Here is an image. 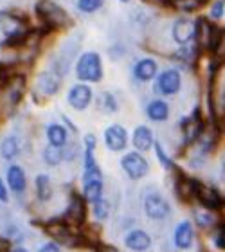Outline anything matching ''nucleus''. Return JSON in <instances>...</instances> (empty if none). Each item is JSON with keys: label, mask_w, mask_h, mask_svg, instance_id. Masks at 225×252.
<instances>
[{"label": "nucleus", "mask_w": 225, "mask_h": 252, "mask_svg": "<svg viewBox=\"0 0 225 252\" xmlns=\"http://www.w3.org/2000/svg\"><path fill=\"white\" fill-rule=\"evenodd\" d=\"M13 252H29V251H27V249H22V247H18V249H15V251H13Z\"/></svg>", "instance_id": "f704fd0d"}, {"label": "nucleus", "mask_w": 225, "mask_h": 252, "mask_svg": "<svg viewBox=\"0 0 225 252\" xmlns=\"http://www.w3.org/2000/svg\"><path fill=\"white\" fill-rule=\"evenodd\" d=\"M194 198L209 211H218L222 207V204H224L222 194L213 186H205L202 182H198V186H196V196Z\"/></svg>", "instance_id": "6e6552de"}, {"label": "nucleus", "mask_w": 225, "mask_h": 252, "mask_svg": "<svg viewBox=\"0 0 225 252\" xmlns=\"http://www.w3.org/2000/svg\"><path fill=\"white\" fill-rule=\"evenodd\" d=\"M92 101V90L87 85H74L68 92V103L74 110H85Z\"/></svg>", "instance_id": "9d476101"}, {"label": "nucleus", "mask_w": 225, "mask_h": 252, "mask_svg": "<svg viewBox=\"0 0 225 252\" xmlns=\"http://www.w3.org/2000/svg\"><path fill=\"white\" fill-rule=\"evenodd\" d=\"M76 76L81 81H90V83H97L103 78V63L97 53H85L78 60L76 65Z\"/></svg>", "instance_id": "f257e3e1"}, {"label": "nucleus", "mask_w": 225, "mask_h": 252, "mask_svg": "<svg viewBox=\"0 0 225 252\" xmlns=\"http://www.w3.org/2000/svg\"><path fill=\"white\" fill-rule=\"evenodd\" d=\"M180 85H182L180 72H178L177 68H168V70H164V72L159 76L157 83H155V90H157L159 94L173 95L180 90Z\"/></svg>", "instance_id": "423d86ee"}, {"label": "nucleus", "mask_w": 225, "mask_h": 252, "mask_svg": "<svg viewBox=\"0 0 225 252\" xmlns=\"http://www.w3.org/2000/svg\"><path fill=\"white\" fill-rule=\"evenodd\" d=\"M196 221H198V225L200 227H209V225H213V215H204V213H196Z\"/></svg>", "instance_id": "c756f323"}, {"label": "nucleus", "mask_w": 225, "mask_h": 252, "mask_svg": "<svg viewBox=\"0 0 225 252\" xmlns=\"http://www.w3.org/2000/svg\"><path fill=\"white\" fill-rule=\"evenodd\" d=\"M18 152H20V146H18L16 137H5L4 141H2V144H0V155L5 160H11L13 157H16Z\"/></svg>", "instance_id": "5701e85b"}, {"label": "nucleus", "mask_w": 225, "mask_h": 252, "mask_svg": "<svg viewBox=\"0 0 225 252\" xmlns=\"http://www.w3.org/2000/svg\"><path fill=\"white\" fill-rule=\"evenodd\" d=\"M133 146L139 150V152H148L150 148L153 146V133L148 126H137L135 131H133Z\"/></svg>", "instance_id": "dca6fc26"}, {"label": "nucleus", "mask_w": 225, "mask_h": 252, "mask_svg": "<svg viewBox=\"0 0 225 252\" xmlns=\"http://www.w3.org/2000/svg\"><path fill=\"white\" fill-rule=\"evenodd\" d=\"M211 16L215 18V20H220L222 16H224V0H216L213 7H211Z\"/></svg>", "instance_id": "c85d7f7f"}, {"label": "nucleus", "mask_w": 225, "mask_h": 252, "mask_svg": "<svg viewBox=\"0 0 225 252\" xmlns=\"http://www.w3.org/2000/svg\"><path fill=\"white\" fill-rule=\"evenodd\" d=\"M36 194L42 202H47L53 196V184L47 175H38L36 177Z\"/></svg>", "instance_id": "4be33fe9"}, {"label": "nucleus", "mask_w": 225, "mask_h": 252, "mask_svg": "<svg viewBox=\"0 0 225 252\" xmlns=\"http://www.w3.org/2000/svg\"><path fill=\"white\" fill-rule=\"evenodd\" d=\"M94 204V215L97 220H105V218H108V215H110V205H108V202L103 198L96 200V202H92Z\"/></svg>", "instance_id": "a878e982"}, {"label": "nucleus", "mask_w": 225, "mask_h": 252, "mask_svg": "<svg viewBox=\"0 0 225 252\" xmlns=\"http://www.w3.org/2000/svg\"><path fill=\"white\" fill-rule=\"evenodd\" d=\"M146 114H148V117H150L152 121H157V123L166 121V119H168V116H169V106H168V103H166V101L155 99V101H152V103L148 105Z\"/></svg>", "instance_id": "aec40b11"}, {"label": "nucleus", "mask_w": 225, "mask_h": 252, "mask_svg": "<svg viewBox=\"0 0 225 252\" xmlns=\"http://www.w3.org/2000/svg\"><path fill=\"white\" fill-rule=\"evenodd\" d=\"M0 202H7V189L2 180H0Z\"/></svg>", "instance_id": "72a5a7b5"}, {"label": "nucleus", "mask_w": 225, "mask_h": 252, "mask_svg": "<svg viewBox=\"0 0 225 252\" xmlns=\"http://www.w3.org/2000/svg\"><path fill=\"white\" fill-rule=\"evenodd\" d=\"M65 218L68 220V221H65L68 225H70V221L78 223V225L83 223L85 218H87V200H85L83 196H79V194H72V200H70V204H68Z\"/></svg>", "instance_id": "9b49d317"}, {"label": "nucleus", "mask_w": 225, "mask_h": 252, "mask_svg": "<svg viewBox=\"0 0 225 252\" xmlns=\"http://www.w3.org/2000/svg\"><path fill=\"white\" fill-rule=\"evenodd\" d=\"M215 245L220 249V251H224V247H225V243H224V227H222V225H218V231H216Z\"/></svg>", "instance_id": "7c9ffc66"}, {"label": "nucleus", "mask_w": 225, "mask_h": 252, "mask_svg": "<svg viewBox=\"0 0 225 252\" xmlns=\"http://www.w3.org/2000/svg\"><path fill=\"white\" fill-rule=\"evenodd\" d=\"M103 0H79L78 5L79 9L85 11V13H94L96 9H99Z\"/></svg>", "instance_id": "cd10ccee"}, {"label": "nucleus", "mask_w": 225, "mask_h": 252, "mask_svg": "<svg viewBox=\"0 0 225 252\" xmlns=\"http://www.w3.org/2000/svg\"><path fill=\"white\" fill-rule=\"evenodd\" d=\"M97 252H119L114 245H105V243H97Z\"/></svg>", "instance_id": "2f4dec72"}, {"label": "nucleus", "mask_w": 225, "mask_h": 252, "mask_svg": "<svg viewBox=\"0 0 225 252\" xmlns=\"http://www.w3.org/2000/svg\"><path fill=\"white\" fill-rule=\"evenodd\" d=\"M0 79H4V78H2V67H0Z\"/></svg>", "instance_id": "c9c22d12"}, {"label": "nucleus", "mask_w": 225, "mask_h": 252, "mask_svg": "<svg viewBox=\"0 0 225 252\" xmlns=\"http://www.w3.org/2000/svg\"><path fill=\"white\" fill-rule=\"evenodd\" d=\"M45 232H47L49 236H53L56 242L63 243L67 247H76V245L81 243V238L74 236L72 232H70V225L65 223V221H49L47 225H45Z\"/></svg>", "instance_id": "39448f33"}, {"label": "nucleus", "mask_w": 225, "mask_h": 252, "mask_svg": "<svg viewBox=\"0 0 225 252\" xmlns=\"http://www.w3.org/2000/svg\"><path fill=\"white\" fill-rule=\"evenodd\" d=\"M103 196V173L99 166L85 169L83 173V198L96 202Z\"/></svg>", "instance_id": "7ed1b4c3"}, {"label": "nucleus", "mask_w": 225, "mask_h": 252, "mask_svg": "<svg viewBox=\"0 0 225 252\" xmlns=\"http://www.w3.org/2000/svg\"><path fill=\"white\" fill-rule=\"evenodd\" d=\"M126 247L130 249L133 252H142V251H148L150 245H152V238L150 234L141 229H135V231H131L125 240Z\"/></svg>", "instance_id": "ddd939ff"}, {"label": "nucleus", "mask_w": 225, "mask_h": 252, "mask_svg": "<svg viewBox=\"0 0 225 252\" xmlns=\"http://www.w3.org/2000/svg\"><path fill=\"white\" fill-rule=\"evenodd\" d=\"M133 74L139 81H150V79L155 78L157 74V63L153 62L152 58H144L137 63L135 68H133Z\"/></svg>", "instance_id": "a211bd4d"}, {"label": "nucleus", "mask_w": 225, "mask_h": 252, "mask_svg": "<svg viewBox=\"0 0 225 252\" xmlns=\"http://www.w3.org/2000/svg\"><path fill=\"white\" fill-rule=\"evenodd\" d=\"M123 2H128V0H123Z\"/></svg>", "instance_id": "e433bc0d"}, {"label": "nucleus", "mask_w": 225, "mask_h": 252, "mask_svg": "<svg viewBox=\"0 0 225 252\" xmlns=\"http://www.w3.org/2000/svg\"><path fill=\"white\" fill-rule=\"evenodd\" d=\"M97 106H99L101 110L106 112V114H112V112L117 110V103H115V97L108 92L99 95V99H97Z\"/></svg>", "instance_id": "393cba45"}, {"label": "nucleus", "mask_w": 225, "mask_h": 252, "mask_svg": "<svg viewBox=\"0 0 225 252\" xmlns=\"http://www.w3.org/2000/svg\"><path fill=\"white\" fill-rule=\"evenodd\" d=\"M144 211L152 220H162L171 213V207L162 194H148L144 200Z\"/></svg>", "instance_id": "0eeeda50"}, {"label": "nucleus", "mask_w": 225, "mask_h": 252, "mask_svg": "<svg viewBox=\"0 0 225 252\" xmlns=\"http://www.w3.org/2000/svg\"><path fill=\"white\" fill-rule=\"evenodd\" d=\"M153 146H155V153H157V158L161 160V164H162L166 169H177V166L173 164L171 158L166 155V152L162 150V146H161V142H153Z\"/></svg>", "instance_id": "bb28decb"}, {"label": "nucleus", "mask_w": 225, "mask_h": 252, "mask_svg": "<svg viewBox=\"0 0 225 252\" xmlns=\"http://www.w3.org/2000/svg\"><path fill=\"white\" fill-rule=\"evenodd\" d=\"M40 252H60V247H58L56 243H45V245L40 249Z\"/></svg>", "instance_id": "473e14b6"}, {"label": "nucleus", "mask_w": 225, "mask_h": 252, "mask_svg": "<svg viewBox=\"0 0 225 252\" xmlns=\"http://www.w3.org/2000/svg\"><path fill=\"white\" fill-rule=\"evenodd\" d=\"M43 160L49 164V166H56V164L62 162V148L51 146L49 144L45 150H43Z\"/></svg>", "instance_id": "b1692460"}, {"label": "nucleus", "mask_w": 225, "mask_h": 252, "mask_svg": "<svg viewBox=\"0 0 225 252\" xmlns=\"http://www.w3.org/2000/svg\"><path fill=\"white\" fill-rule=\"evenodd\" d=\"M36 89L47 95H53L60 89V76L53 72H43L36 81Z\"/></svg>", "instance_id": "6ab92c4d"}, {"label": "nucleus", "mask_w": 225, "mask_h": 252, "mask_svg": "<svg viewBox=\"0 0 225 252\" xmlns=\"http://www.w3.org/2000/svg\"><path fill=\"white\" fill-rule=\"evenodd\" d=\"M36 13L47 27H67L72 24L67 13L51 0H40L36 4Z\"/></svg>", "instance_id": "f03ea898"}, {"label": "nucleus", "mask_w": 225, "mask_h": 252, "mask_svg": "<svg viewBox=\"0 0 225 252\" xmlns=\"http://www.w3.org/2000/svg\"><path fill=\"white\" fill-rule=\"evenodd\" d=\"M105 144L112 152H123L128 144V133L121 125H112L105 130Z\"/></svg>", "instance_id": "1a4fd4ad"}, {"label": "nucleus", "mask_w": 225, "mask_h": 252, "mask_svg": "<svg viewBox=\"0 0 225 252\" xmlns=\"http://www.w3.org/2000/svg\"><path fill=\"white\" fill-rule=\"evenodd\" d=\"M7 184H9V188L13 189L15 193H22V191L27 188L26 171H24L20 166H11V168L7 169Z\"/></svg>", "instance_id": "f3484780"}, {"label": "nucleus", "mask_w": 225, "mask_h": 252, "mask_svg": "<svg viewBox=\"0 0 225 252\" xmlns=\"http://www.w3.org/2000/svg\"><path fill=\"white\" fill-rule=\"evenodd\" d=\"M194 36V24L191 20H177L173 24V40L177 43H188Z\"/></svg>", "instance_id": "4468645a"}, {"label": "nucleus", "mask_w": 225, "mask_h": 252, "mask_svg": "<svg viewBox=\"0 0 225 252\" xmlns=\"http://www.w3.org/2000/svg\"><path fill=\"white\" fill-rule=\"evenodd\" d=\"M193 238H194V232H193V225L189 223V221H182V223H178L177 229H175V245L178 249H186L191 247V243H193Z\"/></svg>", "instance_id": "2eb2a0df"}, {"label": "nucleus", "mask_w": 225, "mask_h": 252, "mask_svg": "<svg viewBox=\"0 0 225 252\" xmlns=\"http://www.w3.org/2000/svg\"><path fill=\"white\" fill-rule=\"evenodd\" d=\"M196 186H198V180H193L186 177L182 171L177 169V182H175V189H177V194L182 200L189 202L196 196Z\"/></svg>", "instance_id": "f8f14e48"}, {"label": "nucleus", "mask_w": 225, "mask_h": 252, "mask_svg": "<svg viewBox=\"0 0 225 252\" xmlns=\"http://www.w3.org/2000/svg\"><path fill=\"white\" fill-rule=\"evenodd\" d=\"M121 166L125 169V173L130 177L131 180H139L142 177H146L148 171H150V164L141 153H126L125 157L121 158Z\"/></svg>", "instance_id": "20e7f679"}, {"label": "nucleus", "mask_w": 225, "mask_h": 252, "mask_svg": "<svg viewBox=\"0 0 225 252\" xmlns=\"http://www.w3.org/2000/svg\"><path fill=\"white\" fill-rule=\"evenodd\" d=\"M47 139L51 146L56 148H63L67 144V130L63 128L62 125H51L47 128Z\"/></svg>", "instance_id": "412c9836"}]
</instances>
